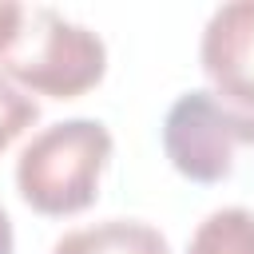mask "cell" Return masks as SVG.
<instances>
[{"instance_id":"1","label":"cell","mask_w":254,"mask_h":254,"mask_svg":"<svg viewBox=\"0 0 254 254\" xmlns=\"http://www.w3.org/2000/svg\"><path fill=\"white\" fill-rule=\"evenodd\" d=\"M111 159V131L99 119H60L28 139L16 159L20 198L52 218L79 214L99 194V175Z\"/></svg>"},{"instance_id":"2","label":"cell","mask_w":254,"mask_h":254,"mask_svg":"<svg viewBox=\"0 0 254 254\" xmlns=\"http://www.w3.org/2000/svg\"><path fill=\"white\" fill-rule=\"evenodd\" d=\"M163 151L190 183L254 179V111L222 99L214 87H190L167 107Z\"/></svg>"},{"instance_id":"3","label":"cell","mask_w":254,"mask_h":254,"mask_svg":"<svg viewBox=\"0 0 254 254\" xmlns=\"http://www.w3.org/2000/svg\"><path fill=\"white\" fill-rule=\"evenodd\" d=\"M4 75L48 99H75L95 87L107 71V44L79 20H67L56 8H24L20 36L0 60Z\"/></svg>"},{"instance_id":"4","label":"cell","mask_w":254,"mask_h":254,"mask_svg":"<svg viewBox=\"0 0 254 254\" xmlns=\"http://www.w3.org/2000/svg\"><path fill=\"white\" fill-rule=\"evenodd\" d=\"M198 60L222 99L254 111V0H230L210 12Z\"/></svg>"},{"instance_id":"5","label":"cell","mask_w":254,"mask_h":254,"mask_svg":"<svg viewBox=\"0 0 254 254\" xmlns=\"http://www.w3.org/2000/svg\"><path fill=\"white\" fill-rule=\"evenodd\" d=\"M52 254H171L159 226L139 218H103L91 226H75L56 238Z\"/></svg>"},{"instance_id":"6","label":"cell","mask_w":254,"mask_h":254,"mask_svg":"<svg viewBox=\"0 0 254 254\" xmlns=\"http://www.w3.org/2000/svg\"><path fill=\"white\" fill-rule=\"evenodd\" d=\"M187 254H254V210L218 206L187 242Z\"/></svg>"},{"instance_id":"7","label":"cell","mask_w":254,"mask_h":254,"mask_svg":"<svg viewBox=\"0 0 254 254\" xmlns=\"http://www.w3.org/2000/svg\"><path fill=\"white\" fill-rule=\"evenodd\" d=\"M36 119H40V103L8 75H0V151H8Z\"/></svg>"},{"instance_id":"8","label":"cell","mask_w":254,"mask_h":254,"mask_svg":"<svg viewBox=\"0 0 254 254\" xmlns=\"http://www.w3.org/2000/svg\"><path fill=\"white\" fill-rule=\"evenodd\" d=\"M20 24H24V4L0 0V60L12 52V44L20 36Z\"/></svg>"},{"instance_id":"9","label":"cell","mask_w":254,"mask_h":254,"mask_svg":"<svg viewBox=\"0 0 254 254\" xmlns=\"http://www.w3.org/2000/svg\"><path fill=\"white\" fill-rule=\"evenodd\" d=\"M12 218H8V210L0 206V254H12Z\"/></svg>"}]
</instances>
